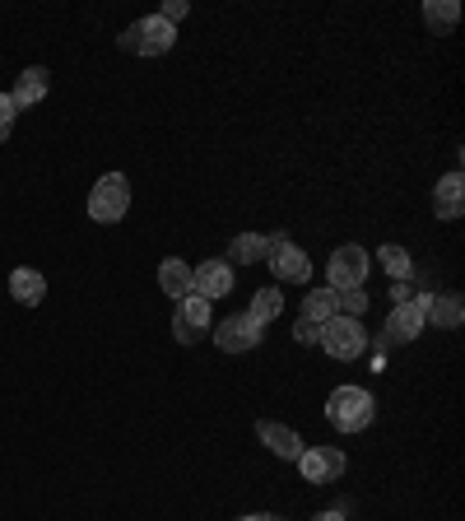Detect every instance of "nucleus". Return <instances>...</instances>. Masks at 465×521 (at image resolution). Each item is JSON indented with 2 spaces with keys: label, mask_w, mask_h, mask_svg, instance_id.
Instances as JSON below:
<instances>
[{
  "label": "nucleus",
  "mask_w": 465,
  "mask_h": 521,
  "mask_svg": "<svg viewBox=\"0 0 465 521\" xmlns=\"http://www.w3.org/2000/svg\"><path fill=\"white\" fill-rule=\"evenodd\" d=\"M428 321L433 326H442V331H456L465 321V298L456 294V289H447V294H433V303H428Z\"/></svg>",
  "instance_id": "15"
},
{
  "label": "nucleus",
  "mask_w": 465,
  "mask_h": 521,
  "mask_svg": "<svg viewBox=\"0 0 465 521\" xmlns=\"http://www.w3.org/2000/svg\"><path fill=\"white\" fill-rule=\"evenodd\" d=\"M368 266H372V256L363 252L359 242H345V247H335L331 266H326V289H331V294L363 289V284H368Z\"/></svg>",
  "instance_id": "3"
},
{
  "label": "nucleus",
  "mask_w": 465,
  "mask_h": 521,
  "mask_svg": "<svg viewBox=\"0 0 465 521\" xmlns=\"http://www.w3.org/2000/svg\"><path fill=\"white\" fill-rule=\"evenodd\" d=\"M284 312V294L279 289H261V294L252 298V308H247V317L252 321H261V326H270V321Z\"/></svg>",
  "instance_id": "21"
},
{
  "label": "nucleus",
  "mask_w": 465,
  "mask_h": 521,
  "mask_svg": "<svg viewBox=\"0 0 465 521\" xmlns=\"http://www.w3.org/2000/svg\"><path fill=\"white\" fill-rule=\"evenodd\" d=\"M433 214L447 219V224H456V219L465 214V177H461V168L447 173L438 187H433Z\"/></svg>",
  "instance_id": "12"
},
{
  "label": "nucleus",
  "mask_w": 465,
  "mask_h": 521,
  "mask_svg": "<svg viewBox=\"0 0 465 521\" xmlns=\"http://www.w3.org/2000/svg\"><path fill=\"white\" fill-rule=\"evenodd\" d=\"M391 298H396V303H410V284H391Z\"/></svg>",
  "instance_id": "27"
},
{
  "label": "nucleus",
  "mask_w": 465,
  "mask_h": 521,
  "mask_svg": "<svg viewBox=\"0 0 465 521\" xmlns=\"http://www.w3.org/2000/svg\"><path fill=\"white\" fill-rule=\"evenodd\" d=\"M424 308H414V298L410 303H396V308L386 312V340H391V345H410V340H419V335H424Z\"/></svg>",
  "instance_id": "11"
},
{
  "label": "nucleus",
  "mask_w": 465,
  "mask_h": 521,
  "mask_svg": "<svg viewBox=\"0 0 465 521\" xmlns=\"http://www.w3.org/2000/svg\"><path fill=\"white\" fill-rule=\"evenodd\" d=\"M10 298H14V303H24V308H38L42 298H47V280H42L38 270L19 266L10 275Z\"/></svg>",
  "instance_id": "16"
},
{
  "label": "nucleus",
  "mask_w": 465,
  "mask_h": 521,
  "mask_svg": "<svg viewBox=\"0 0 465 521\" xmlns=\"http://www.w3.org/2000/svg\"><path fill=\"white\" fill-rule=\"evenodd\" d=\"M191 294H200L205 303H210V298H228L233 294V266H228V261H200V266L191 270Z\"/></svg>",
  "instance_id": "10"
},
{
  "label": "nucleus",
  "mask_w": 465,
  "mask_h": 521,
  "mask_svg": "<svg viewBox=\"0 0 465 521\" xmlns=\"http://www.w3.org/2000/svg\"><path fill=\"white\" fill-rule=\"evenodd\" d=\"M47 84H52V75L42 66H28L19 80H14V94H10V103L24 112V107H33V103H42L47 98Z\"/></svg>",
  "instance_id": "14"
},
{
  "label": "nucleus",
  "mask_w": 465,
  "mask_h": 521,
  "mask_svg": "<svg viewBox=\"0 0 465 521\" xmlns=\"http://www.w3.org/2000/svg\"><path fill=\"white\" fill-rule=\"evenodd\" d=\"M242 521H284V517H275V512H247Z\"/></svg>",
  "instance_id": "28"
},
{
  "label": "nucleus",
  "mask_w": 465,
  "mask_h": 521,
  "mask_svg": "<svg viewBox=\"0 0 465 521\" xmlns=\"http://www.w3.org/2000/svg\"><path fill=\"white\" fill-rule=\"evenodd\" d=\"M298 470H303L307 484H335L345 475V452L340 447H303Z\"/></svg>",
  "instance_id": "8"
},
{
  "label": "nucleus",
  "mask_w": 465,
  "mask_h": 521,
  "mask_svg": "<svg viewBox=\"0 0 465 521\" xmlns=\"http://www.w3.org/2000/svg\"><path fill=\"white\" fill-rule=\"evenodd\" d=\"M335 312H340V317H359L363 321V312H368V294H363V289H345V294H335Z\"/></svg>",
  "instance_id": "23"
},
{
  "label": "nucleus",
  "mask_w": 465,
  "mask_h": 521,
  "mask_svg": "<svg viewBox=\"0 0 465 521\" xmlns=\"http://www.w3.org/2000/svg\"><path fill=\"white\" fill-rule=\"evenodd\" d=\"M377 261H382L386 275H391L396 284L410 280V270H414V266H410V252H405V247H396V242H386L382 252H377Z\"/></svg>",
  "instance_id": "22"
},
{
  "label": "nucleus",
  "mask_w": 465,
  "mask_h": 521,
  "mask_svg": "<svg viewBox=\"0 0 465 521\" xmlns=\"http://www.w3.org/2000/svg\"><path fill=\"white\" fill-rule=\"evenodd\" d=\"M331 317H340V312H335V294H331V289H312V294L303 298V321L326 326Z\"/></svg>",
  "instance_id": "20"
},
{
  "label": "nucleus",
  "mask_w": 465,
  "mask_h": 521,
  "mask_svg": "<svg viewBox=\"0 0 465 521\" xmlns=\"http://www.w3.org/2000/svg\"><path fill=\"white\" fill-rule=\"evenodd\" d=\"M173 42H177V28L163 24L159 14H149V19H140V24H131L121 33V47L135 56H163L173 52Z\"/></svg>",
  "instance_id": "4"
},
{
  "label": "nucleus",
  "mask_w": 465,
  "mask_h": 521,
  "mask_svg": "<svg viewBox=\"0 0 465 521\" xmlns=\"http://www.w3.org/2000/svg\"><path fill=\"white\" fill-rule=\"evenodd\" d=\"M256 438L266 442L275 456H284V461H298V456H303V438H298L293 428L275 424V419H261V424H256Z\"/></svg>",
  "instance_id": "13"
},
{
  "label": "nucleus",
  "mask_w": 465,
  "mask_h": 521,
  "mask_svg": "<svg viewBox=\"0 0 465 521\" xmlns=\"http://www.w3.org/2000/svg\"><path fill=\"white\" fill-rule=\"evenodd\" d=\"M173 335L182 345H196L200 335H210V303L200 294H186L173 312Z\"/></svg>",
  "instance_id": "9"
},
{
  "label": "nucleus",
  "mask_w": 465,
  "mask_h": 521,
  "mask_svg": "<svg viewBox=\"0 0 465 521\" xmlns=\"http://www.w3.org/2000/svg\"><path fill=\"white\" fill-rule=\"evenodd\" d=\"M312 521H345V512H321V517H312Z\"/></svg>",
  "instance_id": "29"
},
{
  "label": "nucleus",
  "mask_w": 465,
  "mask_h": 521,
  "mask_svg": "<svg viewBox=\"0 0 465 521\" xmlns=\"http://www.w3.org/2000/svg\"><path fill=\"white\" fill-rule=\"evenodd\" d=\"M456 19H461V5H456V0H428L424 5V24L433 28V33H452Z\"/></svg>",
  "instance_id": "19"
},
{
  "label": "nucleus",
  "mask_w": 465,
  "mask_h": 521,
  "mask_svg": "<svg viewBox=\"0 0 465 521\" xmlns=\"http://www.w3.org/2000/svg\"><path fill=\"white\" fill-rule=\"evenodd\" d=\"M186 14H191V5H186V0H163V10H159V19H163V24H182V19H186Z\"/></svg>",
  "instance_id": "24"
},
{
  "label": "nucleus",
  "mask_w": 465,
  "mask_h": 521,
  "mask_svg": "<svg viewBox=\"0 0 465 521\" xmlns=\"http://www.w3.org/2000/svg\"><path fill=\"white\" fill-rule=\"evenodd\" d=\"M159 289L173 298V303H182V298L191 294V266L177 261V256H168V261L159 266Z\"/></svg>",
  "instance_id": "17"
},
{
  "label": "nucleus",
  "mask_w": 465,
  "mask_h": 521,
  "mask_svg": "<svg viewBox=\"0 0 465 521\" xmlns=\"http://www.w3.org/2000/svg\"><path fill=\"white\" fill-rule=\"evenodd\" d=\"M270 242L261 238V233H238V238L228 242V266L233 261H242V266H256V261H266Z\"/></svg>",
  "instance_id": "18"
},
{
  "label": "nucleus",
  "mask_w": 465,
  "mask_h": 521,
  "mask_svg": "<svg viewBox=\"0 0 465 521\" xmlns=\"http://www.w3.org/2000/svg\"><path fill=\"white\" fill-rule=\"evenodd\" d=\"M14 117H19V107L10 103V94H0V140H10V131H14Z\"/></svg>",
  "instance_id": "26"
},
{
  "label": "nucleus",
  "mask_w": 465,
  "mask_h": 521,
  "mask_svg": "<svg viewBox=\"0 0 465 521\" xmlns=\"http://www.w3.org/2000/svg\"><path fill=\"white\" fill-rule=\"evenodd\" d=\"M266 242H270L266 261H270V270H275V280H289V284H307V280H312V261H307L303 247H293L289 233H270Z\"/></svg>",
  "instance_id": "6"
},
{
  "label": "nucleus",
  "mask_w": 465,
  "mask_h": 521,
  "mask_svg": "<svg viewBox=\"0 0 465 521\" xmlns=\"http://www.w3.org/2000/svg\"><path fill=\"white\" fill-rule=\"evenodd\" d=\"M126 210H131V182L121 173H107L93 182L89 191V219L93 224H117V219H126Z\"/></svg>",
  "instance_id": "2"
},
{
  "label": "nucleus",
  "mask_w": 465,
  "mask_h": 521,
  "mask_svg": "<svg viewBox=\"0 0 465 521\" xmlns=\"http://www.w3.org/2000/svg\"><path fill=\"white\" fill-rule=\"evenodd\" d=\"M321 345H326V354L340 363H354L368 349V335H363V321L359 317H331L326 326H321Z\"/></svg>",
  "instance_id": "5"
},
{
  "label": "nucleus",
  "mask_w": 465,
  "mask_h": 521,
  "mask_svg": "<svg viewBox=\"0 0 465 521\" xmlns=\"http://www.w3.org/2000/svg\"><path fill=\"white\" fill-rule=\"evenodd\" d=\"M261 340H266V326L252 321L247 312H233V317H224L214 326V345L224 349V354H247V349H256Z\"/></svg>",
  "instance_id": "7"
},
{
  "label": "nucleus",
  "mask_w": 465,
  "mask_h": 521,
  "mask_svg": "<svg viewBox=\"0 0 465 521\" xmlns=\"http://www.w3.org/2000/svg\"><path fill=\"white\" fill-rule=\"evenodd\" d=\"M326 419H331L340 433H363V428L377 419V401H372V391H363V387H335L331 401H326Z\"/></svg>",
  "instance_id": "1"
},
{
  "label": "nucleus",
  "mask_w": 465,
  "mask_h": 521,
  "mask_svg": "<svg viewBox=\"0 0 465 521\" xmlns=\"http://www.w3.org/2000/svg\"><path fill=\"white\" fill-rule=\"evenodd\" d=\"M293 340H298V345H321V326H312V321H293Z\"/></svg>",
  "instance_id": "25"
}]
</instances>
